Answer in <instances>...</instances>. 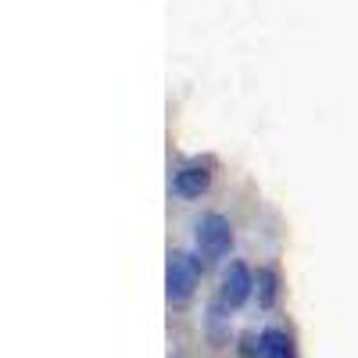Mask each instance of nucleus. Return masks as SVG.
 <instances>
[{
    "label": "nucleus",
    "mask_w": 358,
    "mask_h": 358,
    "mask_svg": "<svg viewBox=\"0 0 358 358\" xmlns=\"http://www.w3.org/2000/svg\"><path fill=\"white\" fill-rule=\"evenodd\" d=\"M212 190V169L201 165V162H190L183 169H176L172 176V194L183 197V201H197Z\"/></svg>",
    "instance_id": "obj_4"
},
{
    "label": "nucleus",
    "mask_w": 358,
    "mask_h": 358,
    "mask_svg": "<svg viewBox=\"0 0 358 358\" xmlns=\"http://www.w3.org/2000/svg\"><path fill=\"white\" fill-rule=\"evenodd\" d=\"M255 294V276L244 262H229L226 273H222V287H219V305L236 312L248 297Z\"/></svg>",
    "instance_id": "obj_3"
},
{
    "label": "nucleus",
    "mask_w": 358,
    "mask_h": 358,
    "mask_svg": "<svg viewBox=\"0 0 358 358\" xmlns=\"http://www.w3.org/2000/svg\"><path fill=\"white\" fill-rule=\"evenodd\" d=\"M201 276H204V265L197 255L190 251H172L169 255V265H165V294L172 305H183L197 294L201 287Z\"/></svg>",
    "instance_id": "obj_1"
},
{
    "label": "nucleus",
    "mask_w": 358,
    "mask_h": 358,
    "mask_svg": "<svg viewBox=\"0 0 358 358\" xmlns=\"http://www.w3.org/2000/svg\"><path fill=\"white\" fill-rule=\"evenodd\" d=\"M194 241H197V255L204 262H222L233 248V226L222 212H208V215L197 219Z\"/></svg>",
    "instance_id": "obj_2"
},
{
    "label": "nucleus",
    "mask_w": 358,
    "mask_h": 358,
    "mask_svg": "<svg viewBox=\"0 0 358 358\" xmlns=\"http://www.w3.org/2000/svg\"><path fill=\"white\" fill-rule=\"evenodd\" d=\"M258 355L262 358H294V341L287 330L280 326H265L262 337H258Z\"/></svg>",
    "instance_id": "obj_5"
},
{
    "label": "nucleus",
    "mask_w": 358,
    "mask_h": 358,
    "mask_svg": "<svg viewBox=\"0 0 358 358\" xmlns=\"http://www.w3.org/2000/svg\"><path fill=\"white\" fill-rule=\"evenodd\" d=\"M255 287H258V305L268 308V305L276 301V273H268V268H258Z\"/></svg>",
    "instance_id": "obj_6"
}]
</instances>
